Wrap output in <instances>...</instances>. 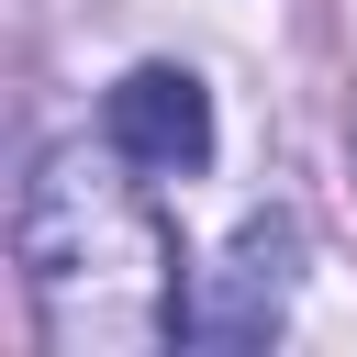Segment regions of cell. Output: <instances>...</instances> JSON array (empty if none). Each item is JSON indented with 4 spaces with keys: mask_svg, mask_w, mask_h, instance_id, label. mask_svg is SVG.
<instances>
[{
    "mask_svg": "<svg viewBox=\"0 0 357 357\" xmlns=\"http://www.w3.org/2000/svg\"><path fill=\"white\" fill-rule=\"evenodd\" d=\"M100 145H123L145 178H190L212 167V89L190 67H123L100 100Z\"/></svg>",
    "mask_w": 357,
    "mask_h": 357,
    "instance_id": "3",
    "label": "cell"
},
{
    "mask_svg": "<svg viewBox=\"0 0 357 357\" xmlns=\"http://www.w3.org/2000/svg\"><path fill=\"white\" fill-rule=\"evenodd\" d=\"M290 268H301V234H290V212H257V223H234V245L190 279V312H178V335L190 346H268L279 335V312H290Z\"/></svg>",
    "mask_w": 357,
    "mask_h": 357,
    "instance_id": "2",
    "label": "cell"
},
{
    "mask_svg": "<svg viewBox=\"0 0 357 357\" xmlns=\"http://www.w3.org/2000/svg\"><path fill=\"white\" fill-rule=\"evenodd\" d=\"M11 257L33 290V324L56 346H156L178 335L190 290H178V245L145 201V167L123 145H56L22 178L11 212Z\"/></svg>",
    "mask_w": 357,
    "mask_h": 357,
    "instance_id": "1",
    "label": "cell"
}]
</instances>
